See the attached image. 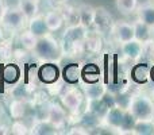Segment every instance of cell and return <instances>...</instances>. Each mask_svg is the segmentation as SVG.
I'll return each mask as SVG.
<instances>
[{
    "mask_svg": "<svg viewBox=\"0 0 154 135\" xmlns=\"http://www.w3.org/2000/svg\"><path fill=\"white\" fill-rule=\"evenodd\" d=\"M32 53L39 61L42 62H57L61 61L64 56L62 46L54 37H51L50 32L43 37H39L37 41V45L32 49Z\"/></svg>",
    "mask_w": 154,
    "mask_h": 135,
    "instance_id": "6da1fadb",
    "label": "cell"
},
{
    "mask_svg": "<svg viewBox=\"0 0 154 135\" xmlns=\"http://www.w3.org/2000/svg\"><path fill=\"white\" fill-rule=\"evenodd\" d=\"M87 34V29L81 24L76 26H68L62 35V50L65 56H79L82 51H85L84 39Z\"/></svg>",
    "mask_w": 154,
    "mask_h": 135,
    "instance_id": "7a4b0ae2",
    "label": "cell"
},
{
    "mask_svg": "<svg viewBox=\"0 0 154 135\" xmlns=\"http://www.w3.org/2000/svg\"><path fill=\"white\" fill-rule=\"evenodd\" d=\"M135 122L137 120L128 112V109H123L118 106L109 108L103 118V123L107 127L111 130H118L120 133H123V131L131 133Z\"/></svg>",
    "mask_w": 154,
    "mask_h": 135,
    "instance_id": "3957f363",
    "label": "cell"
},
{
    "mask_svg": "<svg viewBox=\"0 0 154 135\" xmlns=\"http://www.w3.org/2000/svg\"><path fill=\"white\" fill-rule=\"evenodd\" d=\"M128 112L134 116L135 120H153L154 118V101L152 97L146 95L131 96V101L128 106Z\"/></svg>",
    "mask_w": 154,
    "mask_h": 135,
    "instance_id": "277c9868",
    "label": "cell"
},
{
    "mask_svg": "<svg viewBox=\"0 0 154 135\" xmlns=\"http://www.w3.org/2000/svg\"><path fill=\"white\" fill-rule=\"evenodd\" d=\"M27 22H29V19L23 15V12L19 10V7H5L2 14V18H0V26L10 32H16L22 31L27 24Z\"/></svg>",
    "mask_w": 154,
    "mask_h": 135,
    "instance_id": "5b68a950",
    "label": "cell"
},
{
    "mask_svg": "<svg viewBox=\"0 0 154 135\" xmlns=\"http://www.w3.org/2000/svg\"><path fill=\"white\" fill-rule=\"evenodd\" d=\"M85 96L81 93V91L77 89L75 87L70 88H64L62 92L60 93V99H61V103L68 111H70L72 114H77L80 111L82 106V101H84Z\"/></svg>",
    "mask_w": 154,
    "mask_h": 135,
    "instance_id": "8992f818",
    "label": "cell"
},
{
    "mask_svg": "<svg viewBox=\"0 0 154 135\" xmlns=\"http://www.w3.org/2000/svg\"><path fill=\"white\" fill-rule=\"evenodd\" d=\"M115 26V22L112 19L111 14L106 10L104 7H97L95 8V18H93V30L99 32L101 35H106L112 32Z\"/></svg>",
    "mask_w": 154,
    "mask_h": 135,
    "instance_id": "52a82bcc",
    "label": "cell"
},
{
    "mask_svg": "<svg viewBox=\"0 0 154 135\" xmlns=\"http://www.w3.org/2000/svg\"><path fill=\"white\" fill-rule=\"evenodd\" d=\"M37 77L43 85H49L61 80V69L57 62H43L37 72Z\"/></svg>",
    "mask_w": 154,
    "mask_h": 135,
    "instance_id": "ba28073f",
    "label": "cell"
},
{
    "mask_svg": "<svg viewBox=\"0 0 154 135\" xmlns=\"http://www.w3.org/2000/svg\"><path fill=\"white\" fill-rule=\"evenodd\" d=\"M112 34L115 35L116 41L120 45L125 42H128V41H131V39H135L134 24L127 23V22H118V23H115Z\"/></svg>",
    "mask_w": 154,
    "mask_h": 135,
    "instance_id": "9c48e42d",
    "label": "cell"
},
{
    "mask_svg": "<svg viewBox=\"0 0 154 135\" xmlns=\"http://www.w3.org/2000/svg\"><path fill=\"white\" fill-rule=\"evenodd\" d=\"M150 65L146 62H138V64L133 65L130 70V78L135 84H146L150 80Z\"/></svg>",
    "mask_w": 154,
    "mask_h": 135,
    "instance_id": "30bf717a",
    "label": "cell"
},
{
    "mask_svg": "<svg viewBox=\"0 0 154 135\" xmlns=\"http://www.w3.org/2000/svg\"><path fill=\"white\" fill-rule=\"evenodd\" d=\"M120 50H122V54L126 58L131 60V61H138L142 57V53H143V43L138 42L137 39H131L128 42L122 43Z\"/></svg>",
    "mask_w": 154,
    "mask_h": 135,
    "instance_id": "8fae6325",
    "label": "cell"
},
{
    "mask_svg": "<svg viewBox=\"0 0 154 135\" xmlns=\"http://www.w3.org/2000/svg\"><path fill=\"white\" fill-rule=\"evenodd\" d=\"M61 80L65 84L75 85L81 80V66L77 62H70L65 65L61 70Z\"/></svg>",
    "mask_w": 154,
    "mask_h": 135,
    "instance_id": "7c38bea8",
    "label": "cell"
},
{
    "mask_svg": "<svg viewBox=\"0 0 154 135\" xmlns=\"http://www.w3.org/2000/svg\"><path fill=\"white\" fill-rule=\"evenodd\" d=\"M66 119H68V116H66L65 107H61L58 103H56V101H51L50 108H49V116H48L49 122L53 123L56 127L61 128V127H64Z\"/></svg>",
    "mask_w": 154,
    "mask_h": 135,
    "instance_id": "4fadbf2b",
    "label": "cell"
},
{
    "mask_svg": "<svg viewBox=\"0 0 154 135\" xmlns=\"http://www.w3.org/2000/svg\"><path fill=\"white\" fill-rule=\"evenodd\" d=\"M84 46H85V51H89V53H100L101 48H103V38H101V34H99L96 30L88 29L87 34H85Z\"/></svg>",
    "mask_w": 154,
    "mask_h": 135,
    "instance_id": "5bb4252c",
    "label": "cell"
},
{
    "mask_svg": "<svg viewBox=\"0 0 154 135\" xmlns=\"http://www.w3.org/2000/svg\"><path fill=\"white\" fill-rule=\"evenodd\" d=\"M31 111V103L19 99H12L10 103V114L14 119H23L26 116H30L29 112Z\"/></svg>",
    "mask_w": 154,
    "mask_h": 135,
    "instance_id": "9a60e30c",
    "label": "cell"
},
{
    "mask_svg": "<svg viewBox=\"0 0 154 135\" xmlns=\"http://www.w3.org/2000/svg\"><path fill=\"white\" fill-rule=\"evenodd\" d=\"M81 80L85 84H92V82H97L101 80V72L100 66L97 64H85L81 68Z\"/></svg>",
    "mask_w": 154,
    "mask_h": 135,
    "instance_id": "2e32d148",
    "label": "cell"
},
{
    "mask_svg": "<svg viewBox=\"0 0 154 135\" xmlns=\"http://www.w3.org/2000/svg\"><path fill=\"white\" fill-rule=\"evenodd\" d=\"M0 76L4 80L5 84L14 85V84H16V81L20 77V68L15 62H12V64H4V66H2Z\"/></svg>",
    "mask_w": 154,
    "mask_h": 135,
    "instance_id": "e0dca14e",
    "label": "cell"
},
{
    "mask_svg": "<svg viewBox=\"0 0 154 135\" xmlns=\"http://www.w3.org/2000/svg\"><path fill=\"white\" fill-rule=\"evenodd\" d=\"M58 127L50 123L49 120H35L30 128V134L35 135H56L58 134Z\"/></svg>",
    "mask_w": 154,
    "mask_h": 135,
    "instance_id": "ac0fdd59",
    "label": "cell"
},
{
    "mask_svg": "<svg viewBox=\"0 0 154 135\" xmlns=\"http://www.w3.org/2000/svg\"><path fill=\"white\" fill-rule=\"evenodd\" d=\"M79 122L82 127L89 131V130H96V128H99V126L103 123V119H101L97 114H95L93 111L87 108V111L80 116Z\"/></svg>",
    "mask_w": 154,
    "mask_h": 135,
    "instance_id": "d6986e66",
    "label": "cell"
},
{
    "mask_svg": "<svg viewBox=\"0 0 154 135\" xmlns=\"http://www.w3.org/2000/svg\"><path fill=\"white\" fill-rule=\"evenodd\" d=\"M134 24V34H135V39L141 43L150 42L153 39V30L150 26L141 20H137Z\"/></svg>",
    "mask_w": 154,
    "mask_h": 135,
    "instance_id": "ffe728a7",
    "label": "cell"
},
{
    "mask_svg": "<svg viewBox=\"0 0 154 135\" xmlns=\"http://www.w3.org/2000/svg\"><path fill=\"white\" fill-rule=\"evenodd\" d=\"M29 30L32 32L34 35H37L38 38L43 37V35L49 34V29L46 26V22H45V16L42 15H37L34 18H31L29 20Z\"/></svg>",
    "mask_w": 154,
    "mask_h": 135,
    "instance_id": "44dd1931",
    "label": "cell"
},
{
    "mask_svg": "<svg viewBox=\"0 0 154 135\" xmlns=\"http://www.w3.org/2000/svg\"><path fill=\"white\" fill-rule=\"evenodd\" d=\"M106 92H107L106 84L97 81V82H92V84H87V87L84 89V96L88 100H96V99L103 97Z\"/></svg>",
    "mask_w": 154,
    "mask_h": 135,
    "instance_id": "7402d4cb",
    "label": "cell"
},
{
    "mask_svg": "<svg viewBox=\"0 0 154 135\" xmlns=\"http://www.w3.org/2000/svg\"><path fill=\"white\" fill-rule=\"evenodd\" d=\"M45 22L49 31H57L64 24V18L60 10H51L45 14Z\"/></svg>",
    "mask_w": 154,
    "mask_h": 135,
    "instance_id": "603a6c76",
    "label": "cell"
},
{
    "mask_svg": "<svg viewBox=\"0 0 154 135\" xmlns=\"http://www.w3.org/2000/svg\"><path fill=\"white\" fill-rule=\"evenodd\" d=\"M80 14V24L85 29H91L93 24V18H95V8L89 4H81L79 7Z\"/></svg>",
    "mask_w": 154,
    "mask_h": 135,
    "instance_id": "cb8c5ba5",
    "label": "cell"
},
{
    "mask_svg": "<svg viewBox=\"0 0 154 135\" xmlns=\"http://www.w3.org/2000/svg\"><path fill=\"white\" fill-rule=\"evenodd\" d=\"M11 95L12 99H19V100H24V101H30L34 97V91L32 88H30V85L27 84H18L14 85L11 89Z\"/></svg>",
    "mask_w": 154,
    "mask_h": 135,
    "instance_id": "d4e9b609",
    "label": "cell"
},
{
    "mask_svg": "<svg viewBox=\"0 0 154 135\" xmlns=\"http://www.w3.org/2000/svg\"><path fill=\"white\" fill-rule=\"evenodd\" d=\"M64 18V23L66 26H76L80 24V14H79V7H70V5H64L62 10L60 11Z\"/></svg>",
    "mask_w": 154,
    "mask_h": 135,
    "instance_id": "484cf974",
    "label": "cell"
},
{
    "mask_svg": "<svg viewBox=\"0 0 154 135\" xmlns=\"http://www.w3.org/2000/svg\"><path fill=\"white\" fill-rule=\"evenodd\" d=\"M19 10L23 12V15L27 19H31L38 15L39 12V5H38V0H20L19 2Z\"/></svg>",
    "mask_w": 154,
    "mask_h": 135,
    "instance_id": "4316f807",
    "label": "cell"
},
{
    "mask_svg": "<svg viewBox=\"0 0 154 135\" xmlns=\"http://www.w3.org/2000/svg\"><path fill=\"white\" fill-rule=\"evenodd\" d=\"M138 16L141 22L154 29V4H143L138 7Z\"/></svg>",
    "mask_w": 154,
    "mask_h": 135,
    "instance_id": "83f0119b",
    "label": "cell"
},
{
    "mask_svg": "<svg viewBox=\"0 0 154 135\" xmlns=\"http://www.w3.org/2000/svg\"><path fill=\"white\" fill-rule=\"evenodd\" d=\"M37 41H38V37L32 34L30 30H22L20 34H19V43L27 51H32V49L37 45Z\"/></svg>",
    "mask_w": 154,
    "mask_h": 135,
    "instance_id": "f1b7e54d",
    "label": "cell"
},
{
    "mask_svg": "<svg viewBox=\"0 0 154 135\" xmlns=\"http://www.w3.org/2000/svg\"><path fill=\"white\" fill-rule=\"evenodd\" d=\"M131 134L135 135H152L154 134V123L153 120H137L134 124Z\"/></svg>",
    "mask_w": 154,
    "mask_h": 135,
    "instance_id": "f546056e",
    "label": "cell"
},
{
    "mask_svg": "<svg viewBox=\"0 0 154 135\" xmlns=\"http://www.w3.org/2000/svg\"><path fill=\"white\" fill-rule=\"evenodd\" d=\"M115 3L122 14H131L138 8V0H115Z\"/></svg>",
    "mask_w": 154,
    "mask_h": 135,
    "instance_id": "4dcf8cb0",
    "label": "cell"
},
{
    "mask_svg": "<svg viewBox=\"0 0 154 135\" xmlns=\"http://www.w3.org/2000/svg\"><path fill=\"white\" fill-rule=\"evenodd\" d=\"M10 133L15 135H27L30 134V126L26 124L23 119H15L10 127Z\"/></svg>",
    "mask_w": 154,
    "mask_h": 135,
    "instance_id": "1f68e13d",
    "label": "cell"
},
{
    "mask_svg": "<svg viewBox=\"0 0 154 135\" xmlns=\"http://www.w3.org/2000/svg\"><path fill=\"white\" fill-rule=\"evenodd\" d=\"M131 96L130 93L127 92H119L115 95V101H116V106L120 107L123 109H128V106H130V101H131Z\"/></svg>",
    "mask_w": 154,
    "mask_h": 135,
    "instance_id": "d6a6232c",
    "label": "cell"
},
{
    "mask_svg": "<svg viewBox=\"0 0 154 135\" xmlns=\"http://www.w3.org/2000/svg\"><path fill=\"white\" fill-rule=\"evenodd\" d=\"M27 56V50L24 48L22 49H14L12 51V58L15 60V61H20V60H24Z\"/></svg>",
    "mask_w": 154,
    "mask_h": 135,
    "instance_id": "836d02e7",
    "label": "cell"
},
{
    "mask_svg": "<svg viewBox=\"0 0 154 135\" xmlns=\"http://www.w3.org/2000/svg\"><path fill=\"white\" fill-rule=\"evenodd\" d=\"M68 134L69 135H76V134H79V135H87V134H89V131L87 130V128H84L81 124H79V126H73L72 128H70L69 131H68Z\"/></svg>",
    "mask_w": 154,
    "mask_h": 135,
    "instance_id": "e575fe53",
    "label": "cell"
},
{
    "mask_svg": "<svg viewBox=\"0 0 154 135\" xmlns=\"http://www.w3.org/2000/svg\"><path fill=\"white\" fill-rule=\"evenodd\" d=\"M7 133H10V127H7L5 124H0V134H7Z\"/></svg>",
    "mask_w": 154,
    "mask_h": 135,
    "instance_id": "d590c367",
    "label": "cell"
},
{
    "mask_svg": "<svg viewBox=\"0 0 154 135\" xmlns=\"http://www.w3.org/2000/svg\"><path fill=\"white\" fill-rule=\"evenodd\" d=\"M150 80L154 82V65L150 68Z\"/></svg>",
    "mask_w": 154,
    "mask_h": 135,
    "instance_id": "8d00e7d4",
    "label": "cell"
},
{
    "mask_svg": "<svg viewBox=\"0 0 154 135\" xmlns=\"http://www.w3.org/2000/svg\"><path fill=\"white\" fill-rule=\"evenodd\" d=\"M4 3H3V0H0V18H2V14H3V11H4Z\"/></svg>",
    "mask_w": 154,
    "mask_h": 135,
    "instance_id": "74e56055",
    "label": "cell"
},
{
    "mask_svg": "<svg viewBox=\"0 0 154 135\" xmlns=\"http://www.w3.org/2000/svg\"><path fill=\"white\" fill-rule=\"evenodd\" d=\"M5 38H4V31H3V27L0 26V42H2V41H4Z\"/></svg>",
    "mask_w": 154,
    "mask_h": 135,
    "instance_id": "f35d334b",
    "label": "cell"
},
{
    "mask_svg": "<svg viewBox=\"0 0 154 135\" xmlns=\"http://www.w3.org/2000/svg\"><path fill=\"white\" fill-rule=\"evenodd\" d=\"M56 2H57V3H65L66 0H56Z\"/></svg>",
    "mask_w": 154,
    "mask_h": 135,
    "instance_id": "ab89813d",
    "label": "cell"
},
{
    "mask_svg": "<svg viewBox=\"0 0 154 135\" xmlns=\"http://www.w3.org/2000/svg\"><path fill=\"white\" fill-rule=\"evenodd\" d=\"M152 99H153V101H154V89H153V92H152Z\"/></svg>",
    "mask_w": 154,
    "mask_h": 135,
    "instance_id": "60d3db41",
    "label": "cell"
},
{
    "mask_svg": "<svg viewBox=\"0 0 154 135\" xmlns=\"http://www.w3.org/2000/svg\"><path fill=\"white\" fill-rule=\"evenodd\" d=\"M153 58H154V51H153Z\"/></svg>",
    "mask_w": 154,
    "mask_h": 135,
    "instance_id": "b9f144b4",
    "label": "cell"
},
{
    "mask_svg": "<svg viewBox=\"0 0 154 135\" xmlns=\"http://www.w3.org/2000/svg\"><path fill=\"white\" fill-rule=\"evenodd\" d=\"M153 119H154V118H153Z\"/></svg>",
    "mask_w": 154,
    "mask_h": 135,
    "instance_id": "7bdbcfd3",
    "label": "cell"
}]
</instances>
